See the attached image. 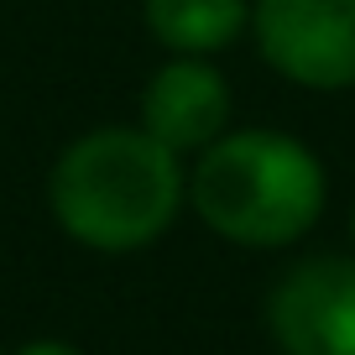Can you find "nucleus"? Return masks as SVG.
Instances as JSON below:
<instances>
[{"mask_svg": "<svg viewBox=\"0 0 355 355\" xmlns=\"http://www.w3.org/2000/svg\"><path fill=\"white\" fill-rule=\"evenodd\" d=\"M189 178L173 146L141 125H100L63 146L47 178V204L63 235L89 251H141L173 225Z\"/></svg>", "mask_w": 355, "mask_h": 355, "instance_id": "f257e3e1", "label": "nucleus"}, {"mask_svg": "<svg viewBox=\"0 0 355 355\" xmlns=\"http://www.w3.org/2000/svg\"><path fill=\"white\" fill-rule=\"evenodd\" d=\"M324 167L298 136L225 131L189 173V204L235 245H293L324 214Z\"/></svg>", "mask_w": 355, "mask_h": 355, "instance_id": "f03ea898", "label": "nucleus"}, {"mask_svg": "<svg viewBox=\"0 0 355 355\" xmlns=\"http://www.w3.org/2000/svg\"><path fill=\"white\" fill-rule=\"evenodd\" d=\"M251 32L266 68H277L288 84H355V0H256Z\"/></svg>", "mask_w": 355, "mask_h": 355, "instance_id": "7ed1b4c3", "label": "nucleus"}, {"mask_svg": "<svg viewBox=\"0 0 355 355\" xmlns=\"http://www.w3.org/2000/svg\"><path fill=\"white\" fill-rule=\"evenodd\" d=\"M266 329L282 355H355V261H298L266 298Z\"/></svg>", "mask_w": 355, "mask_h": 355, "instance_id": "20e7f679", "label": "nucleus"}, {"mask_svg": "<svg viewBox=\"0 0 355 355\" xmlns=\"http://www.w3.org/2000/svg\"><path fill=\"white\" fill-rule=\"evenodd\" d=\"M225 125H230V84L204 58L173 53V63H162L141 84V131L173 146L178 157L220 141Z\"/></svg>", "mask_w": 355, "mask_h": 355, "instance_id": "39448f33", "label": "nucleus"}, {"mask_svg": "<svg viewBox=\"0 0 355 355\" xmlns=\"http://www.w3.org/2000/svg\"><path fill=\"white\" fill-rule=\"evenodd\" d=\"M152 42L178 58H209L251 26V0H141Z\"/></svg>", "mask_w": 355, "mask_h": 355, "instance_id": "423d86ee", "label": "nucleus"}, {"mask_svg": "<svg viewBox=\"0 0 355 355\" xmlns=\"http://www.w3.org/2000/svg\"><path fill=\"white\" fill-rule=\"evenodd\" d=\"M16 355H78V350L63 345V340H32V345H21Z\"/></svg>", "mask_w": 355, "mask_h": 355, "instance_id": "0eeeda50", "label": "nucleus"}, {"mask_svg": "<svg viewBox=\"0 0 355 355\" xmlns=\"http://www.w3.org/2000/svg\"><path fill=\"white\" fill-rule=\"evenodd\" d=\"M350 235H355V214H350Z\"/></svg>", "mask_w": 355, "mask_h": 355, "instance_id": "6e6552de", "label": "nucleus"}]
</instances>
